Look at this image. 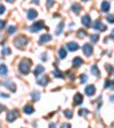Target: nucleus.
Masks as SVG:
<instances>
[{"mask_svg": "<svg viewBox=\"0 0 114 128\" xmlns=\"http://www.w3.org/2000/svg\"><path fill=\"white\" fill-rule=\"evenodd\" d=\"M92 27H94L95 30H97V31H102V32L106 31V26H105V25L103 24L100 20H97V22H95L94 25H92Z\"/></svg>", "mask_w": 114, "mask_h": 128, "instance_id": "nucleus-6", "label": "nucleus"}, {"mask_svg": "<svg viewBox=\"0 0 114 128\" xmlns=\"http://www.w3.org/2000/svg\"><path fill=\"white\" fill-rule=\"evenodd\" d=\"M0 128H1V124H0Z\"/></svg>", "mask_w": 114, "mask_h": 128, "instance_id": "nucleus-48", "label": "nucleus"}, {"mask_svg": "<svg viewBox=\"0 0 114 128\" xmlns=\"http://www.w3.org/2000/svg\"><path fill=\"white\" fill-rule=\"evenodd\" d=\"M27 42H29V39H27L26 36H24V35L17 36L16 39L14 40L15 46H16L17 49H22V50L25 48V46L27 44Z\"/></svg>", "mask_w": 114, "mask_h": 128, "instance_id": "nucleus-2", "label": "nucleus"}, {"mask_svg": "<svg viewBox=\"0 0 114 128\" xmlns=\"http://www.w3.org/2000/svg\"><path fill=\"white\" fill-rule=\"evenodd\" d=\"M32 2L33 4H39V0H32Z\"/></svg>", "mask_w": 114, "mask_h": 128, "instance_id": "nucleus-44", "label": "nucleus"}, {"mask_svg": "<svg viewBox=\"0 0 114 128\" xmlns=\"http://www.w3.org/2000/svg\"><path fill=\"white\" fill-rule=\"evenodd\" d=\"M111 100H112V102H114V96H113V95L111 96Z\"/></svg>", "mask_w": 114, "mask_h": 128, "instance_id": "nucleus-47", "label": "nucleus"}, {"mask_svg": "<svg viewBox=\"0 0 114 128\" xmlns=\"http://www.w3.org/2000/svg\"><path fill=\"white\" fill-rule=\"evenodd\" d=\"M4 109H5V106H1V104H0V112H1V111H4Z\"/></svg>", "mask_w": 114, "mask_h": 128, "instance_id": "nucleus-43", "label": "nucleus"}, {"mask_svg": "<svg viewBox=\"0 0 114 128\" xmlns=\"http://www.w3.org/2000/svg\"><path fill=\"white\" fill-rule=\"evenodd\" d=\"M53 75L55 76V77H57V78H64V77H65V74H64V72H62L61 70H58L57 68H56V69L54 70Z\"/></svg>", "mask_w": 114, "mask_h": 128, "instance_id": "nucleus-21", "label": "nucleus"}, {"mask_svg": "<svg viewBox=\"0 0 114 128\" xmlns=\"http://www.w3.org/2000/svg\"><path fill=\"white\" fill-rule=\"evenodd\" d=\"M6 1H7V2H14L15 0H6Z\"/></svg>", "mask_w": 114, "mask_h": 128, "instance_id": "nucleus-46", "label": "nucleus"}, {"mask_svg": "<svg viewBox=\"0 0 114 128\" xmlns=\"http://www.w3.org/2000/svg\"><path fill=\"white\" fill-rule=\"evenodd\" d=\"M31 66H32V61L30 59H23L20 62L18 69H20V72L23 75H27L30 72V69H31Z\"/></svg>", "mask_w": 114, "mask_h": 128, "instance_id": "nucleus-1", "label": "nucleus"}, {"mask_svg": "<svg viewBox=\"0 0 114 128\" xmlns=\"http://www.w3.org/2000/svg\"><path fill=\"white\" fill-rule=\"evenodd\" d=\"M31 96H32V100H33L34 102H36V101H39L40 100V93L39 92H32Z\"/></svg>", "mask_w": 114, "mask_h": 128, "instance_id": "nucleus-24", "label": "nucleus"}, {"mask_svg": "<svg viewBox=\"0 0 114 128\" xmlns=\"http://www.w3.org/2000/svg\"><path fill=\"white\" fill-rule=\"evenodd\" d=\"M64 116H65L67 119L72 118V117H73V111H72V110H70V109H67V110H64Z\"/></svg>", "mask_w": 114, "mask_h": 128, "instance_id": "nucleus-28", "label": "nucleus"}, {"mask_svg": "<svg viewBox=\"0 0 114 128\" xmlns=\"http://www.w3.org/2000/svg\"><path fill=\"white\" fill-rule=\"evenodd\" d=\"M36 83H38L39 85H41V86H46V85L49 83V77H47V76H44V77L39 78Z\"/></svg>", "mask_w": 114, "mask_h": 128, "instance_id": "nucleus-16", "label": "nucleus"}, {"mask_svg": "<svg viewBox=\"0 0 114 128\" xmlns=\"http://www.w3.org/2000/svg\"><path fill=\"white\" fill-rule=\"evenodd\" d=\"M50 40H51V36L49 35V34H44V35L40 36L39 44H45V43H47V42H49Z\"/></svg>", "mask_w": 114, "mask_h": 128, "instance_id": "nucleus-11", "label": "nucleus"}, {"mask_svg": "<svg viewBox=\"0 0 114 128\" xmlns=\"http://www.w3.org/2000/svg\"><path fill=\"white\" fill-rule=\"evenodd\" d=\"M36 16H38L36 10H34V9H29L27 10V20H33Z\"/></svg>", "mask_w": 114, "mask_h": 128, "instance_id": "nucleus-12", "label": "nucleus"}, {"mask_svg": "<svg viewBox=\"0 0 114 128\" xmlns=\"http://www.w3.org/2000/svg\"><path fill=\"white\" fill-rule=\"evenodd\" d=\"M85 92L88 96H91V95H94L95 92H96V87H95V85H88V86L86 87Z\"/></svg>", "mask_w": 114, "mask_h": 128, "instance_id": "nucleus-9", "label": "nucleus"}, {"mask_svg": "<svg viewBox=\"0 0 114 128\" xmlns=\"http://www.w3.org/2000/svg\"><path fill=\"white\" fill-rule=\"evenodd\" d=\"M98 38H99V36H98L97 34H94V35L90 36V40H91L92 42H97L98 41Z\"/></svg>", "mask_w": 114, "mask_h": 128, "instance_id": "nucleus-32", "label": "nucleus"}, {"mask_svg": "<svg viewBox=\"0 0 114 128\" xmlns=\"http://www.w3.org/2000/svg\"><path fill=\"white\" fill-rule=\"evenodd\" d=\"M71 8H72V12H74L75 14H79V12L82 10V7H81L79 4H73Z\"/></svg>", "mask_w": 114, "mask_h": 128, "instance_id": "nucleus-22", "label": "nucleus"}, {"mask_svg": "<svg viewBox=\"0 0 114 128\" xmlns=\"http://www.w3.org/2000/svg\"><path fill=\"white\" fill-rule=\"evenodd\" d=\"M47 59H48V57H47V53H42V54H41V60L46 61Z\"/></svg>", "mask_w": 114, "mask_h": 128, "instance_id": "nucleus-39", "label": "nucleus"}, {"mask_svg": "<svg viewBox=\"0 0 114 128\" xmlns=\"http://www.w3.org/2000/svg\"><path fill=\"white\" fill-rule=\"evenodd\" d=\"M3 56H5V57H7V56H9L10 53H12V50H10L9 48H7V46H4L3 48Z\"/></svg>", "mask_w": 114, "mask_h": 128, "instance_id": "nucleus-26", "label": "nucleus"}, {"mask_svg": "<svg viewBox=\"0 0 114 128\" xmlns=\"http://www.w3.org/2000/svg\"><path fill=\"white\" fill-rule=\"evenodd\" d=\"M89 114V111H88L87 109H80V111H79V114H80V116H87V114Z\"/></svg>", "mask_w": 114, "mask_h": 128, "instance_id": "nucleus-29", "label": "nucleus"}, {"mask_svg": "<svg viewBox=\"0 0 114 128\" xmlns=\"http://www.w3.org/2000/svg\"><path fill=\"white\" fill-rule=\"evenodd\" d=\"M82 50H83V53H85L86 56H91V53H92V46H91V44H89V43H87V44H85V46H82Z\"/></svg>", "mask_w": 114, "mask_h": 128, "instance_id": "nucleus-7", "label": "nucleus"}, {"mask_svg": "<svg viewBox=\"0 0 114 128\" xmlns=\"http://www.w3.org/2000/svg\"><path fill=\"white\" fill-rule=\"evenodd\" d=\"M105 67H106V70L108 72H113V67H112V66H108V65H106L105 66Z\"/></svg>", "mask_w": 114, "mask_h": 128, "instance_id": "nucleus-38", "label": "nucleus"}, {"mask_svg": "<svg viewBox=\"0 0 114 128\" xmlns=\"http://www.w3.org/2000/svg\"><path fill=\"white\" fill-rule=\"evenodd\" d=\"M0 96H3V98H7L8 95H6V94H0Z\"/></svg>", "mask_w": 114, "mask_h": 128, "instance_id": "nucleus-45", "label": "nucleus"}, {"mask_svg": "<svg viewBox=\"0 0 114 128\" xmlns=\"http://www.w3.org/2000/svg\"><path fill=\"white\" fill-rule=\"evenodd\" d=\"M42 28H45V23H44V20H39V22L34 23V24L30 27V31L35 33V32H39L40 30H42Z\"/></svg>", "mask_w": 114, "mask_h": 128, "instance_id": "nucleus-3", "label": "nucleus"}, {"mask_svg": "<svg viewBox=\"0 0 114 128\" xmlns=\"http://www.w3.org/2000/svg\"><path fill=\"white\" fill-rule=\"evenodd\" d=\"M54 2H55L54 0H47V7H48V8H50L51 6L54 5Z\"/></svg>", "mask_w": 114, "mask_h": 128, "instance_id": "nucleus-35", "label": "nucleus"}, {"mask_svg": "<svg viewBox=\"0 0 114 128\" xmlns=\"http://www.w3.org/2000/svg\"><path fill=\"white\" fill-rule=\"evenodd\" d=\"M106 20L108 23H114V15H108L106 17Z\"/></svg>", "mask_w": 114, "mask_h": 128, "instance_id": "nucleus-33", "label": "nucleus"}, {"mask_svg": "<svg viewBox=\"0 0 114 128\" xmlns=\"http://www.w3.org/2000/svg\"><path fill=\"white\" fill-rule=\"evenodd\" d=\"M16 27L15 26H9L8 27V34H13V33H15V32H16Z\"/></svg>", "mask_w": 114, "mask_h": 128, "instance_id": "nucleus-30", "label": "nucleus"}, {"mask_svg": "<svg viewBox=\"0 0 114 128\" xmlns=\"http://www.w3.org/2000/svg\"><path fill=\"white\" fill-rule=\"evenodd\" d=\"M66 46H67V49L70 51H77L79 49L78 43H75V42H68V43L66 44Z\"/></svg>", "mask_w": 114, "mask_h": 128, "instance_id": "nucleus-15", "label": "nucleus"}, {"mask_svg": "<svg viewBox=\"0 0 114 128\" xmlns=\"http://www.w3.org/2000/svg\"><path fill=\"white\" fill-rule=\"evenodd\" d=\"M66 50L64 48H61L59 49V51H58V56H59V59H64V58H66Z\"/></svg>", "mask_w": 114, "mask_h": 128, "instance_id": "nucleus-23", "label": "nucleus"}, {"mask_svg": "<svg viewBox=\"0 0 114 128\" xmlns=\"http://www.w3.org/2000/svg\"><path fill=\"white\" fill-rule=\"evenodd\" d=\"M49 128H56V124L55 122H50L49 124Z\"/></svg>", "mask_w": 114, "mask_h": 128, "instance_id": "nucleus-41", "label": "nucleus"}, {"mask_svg": "<svg viewBox=\"0 0 114 128\" xmlns=\"http://www.w3.org/2000/svg\"><path fill=\"white\" fill-rule=\"evenodd\" d=\"M105 88H114V82L113 80H107L106 82H105Z\"/></svg>", "mask_w": 114, "mask_h": 128, "instance_id": "nucleus-27", "label": "nucleus"}, {"mask_svg": "<svg viewBox=\"0 0 114 128\" xmlns=\"http://www.w3.org/2000/svg\"><path fill=\"white\" fill-rule=\"evenodd\" d=\"M81 23H82L86 27H89L90 25H91V18H90L89 15H85V16L82 17V20H81Z\"/></svg>", "mask_w": 114, "mask_h": 128, "instance_id": "nucleus-10", "label": "nucleus"}, {"mask_svg": "<svg viewBox=\"0 0 114 128\" xmlns=\"http://www.w3.org/2000/svg\"><path fill=\"white\" fill-rule=\"evenodd\" d=\"M82 64H83V60H82L81 58H79V57L74 58V59H73V61H72V65H73V67H74V68L80 67Z\"/></svg>", "mask_w": 114, "mask_h": 128, "instance_id": "nucleus-13", "label": "nucleus"}, {"mask_svg": "<svg viewBox=\"0 0 114 128\" xmlns=\"http://www.w3.org/2000/svg\"><path fill=\"white\" fill-rule=\"evenodd\" d=\"M18 116H20V114H18L17 110H10V111L7 114V121L13 122L15 119H17V117Z\"/></svg>", "mask_w": 114, "mask_h": 128, "instance_id": "nucleus-4", "label": "nucleus"}, {"mask_svg": "<svg viewBox=\"0 0 114 128\" xmlns=\"http://www.w3.org/2000/svg\"><path fill=\"white\" fill-rule=\"evenodd\" d=\"M0 85H3V86H5L6 88L10 90L12 92H15V91H16V85H15L13 82H9V80H5V82H0Z\"/></svg>", "mask_w": 114, "mask_h": 128, "instance_id": "nucleus-5", "label": "nucleus"}, {"mask_svg": "<svg viewBox=\"0 0 114 128\" xmlns=\"http://www.w3.org/2000/svg\"><path fill=\"white\" fill-rule=\"evenodd\" d=\"M80 80H81V83H86V80H87V75H86V74H83V75H81Z\"/></svg>", "mask_w": 114, "mask_h": 128, "instance_id": "nucleus-34", "label": "nucleus"}, {"mask_svg": "<svg viewBox=\"0 0 114 128\" xmlns=\"http://www.w3.org/2000/svg\"><path fill=\"white\" fill-rule=\"evenodd\" d=\"M5 42V39H4V36H0V43H4Z\"/></svg>", "mask_w": 114, "mask_h": 128, "instance_id": "nucleus-42", "label": "nucleus"}, {"mask_svg": "<svg viewBox=\"0 0 114 128\" xmlns=\"http://www.w3.org/2000/svg\"><path fill=\"white\" fill-rule=\"evenodd\" d=\"M100 8H102V12H107L109 10V8H111V5H109L108 1H103V2H102V6H100Z\"/></svg>", "mask_w": 114, "mask_h": 128, "instance_id": "nucleus-18", "label": "nucleus"}, {"mask_svg": "<svg viewBox=\"0 0 114 128\" xmlns=\"http://www.w3.org/2000/svg\"><path fill=\"white\" fill-rule=\"evenodd\" d=\"M86 34L87 33H86V31H83V30H80V31L78 32V36L80 38V39H82L83 36H86Z\"/></svg>", "mask_w": 114, "mask_h": 128, "instance_id": "nucleus-31", "label": "nucleus"}, {"mask_svg": "<svg viewBox=\"0 0 114 128\" xmlns=\"http://www.w3.org/2000/svg\"><path fill=\"white\" fill-rule=\"evenodd\" d=\"M5 25H6V22L4 20H0V31L5 27Z\"/></svg>", "mask_w": 114, "mask_h": 128, "instance_id": "nucleus-36", "label": "nucleus"}, {"mask_svg": "<svg viewBox=\"0 0 114 128\" xmlns=\"http://www.w3.org/2000/svg\"><path fill=\"white\" fill-rule=\"evenodd\" d=\"M23 111H24V114H31L34 112V108L32 106H30V104H27V106H24Z\"/></svg>", "mask_w": 114, "mask_h": 128, "instance_id": "nucleus-20", "label": "nucleus"}, {"mask_svg": "<svg viewBox=\"0 0 114 128\" xmlns=\"http://www.w3.org/2000/svg\"><path fill=\"white\" fill-rule=\"evenodd\" d=\"M8 74V68L6 65H4V64H1L0 65V75L1 76H7Z\"/></svg>", "mask_w": 114, "mask_h": 128, "instance_id": "nucleus-19", "label": "nucleus"}, {"mask_svg": "<svg viewBox=\"0 0 114 128\" xmlns=\"http://www.w3.org/2000/svg\"><path fill=\"white\" fill-rule=\"evenodd\" d=\"M62 128H71V125L70 124H63V125H62Z\"/></svg>", "mask_w": 114, "mask_h": 128, "instance_id": "nucleus-40", "label": "nucleus"}, {"mask_svg": "<svg viewBox=\"0 0 114 128\" xmlns=\"http://www.w3.org/2000/svg\"><path fill=\"white\" fill-rule=\"evenodd\" d=\"M82 102H83V95L80 94V93H77L74 95V98H73V103L75 106H78V104H81Z\"/></svg>", "mask_w": 114, "mask_h": 128, "instance_id": "nucleus-8", "label": "nucleus"}, {"mask_svg": "<svg viewBox=\"0 0 114 128\" xmlns=\"http://www.w3.org/2000/svg\"><path fill=\"white\" fill-rule=\"evenodd\" d=\"M63 27H64V23L61 22L58 24V26H57V30H56V32H55L56 35H59V34L62 33V31H63Z\"/></svg>", "mask_w": 114, "mask_h": 128, "instance_id": "nucleus-25", "label": "nucleus"}, {"mask_svg": "<svg viewBox=\"0 0 114 128\" xmlns=\"http://www.w3.org/2000/svg\"><path fill=\"white\" fill-rule=\"evenodd\" d=\"M90 72H91V74H94L96 77H99L100 76V72H99V69H98L97 65H92L91 67H90Z\"/></svg>", "mask_w": 114, "mask_h": 128, "instance_id": "nucleus-14", "label": "nucleus"}, {"mask_svg": "<svg viewBox=\"0 0 114 128\" xmlns=\"http://www.w3.org/2000/svg\"><path fill=\"white\" fill-rule=\"evenodd\" d=\"M5 10H6L5 6H4V5H0V15H3L4 12H5Z\"/></svg>", "mask_w": 114, "mask_h": 128, "instance_id": "nucleus-37", "label": "nucleus"}, {"mask_svg": "<svg viewBox=\"0 0 114 128\" xmlns=\"http://www.w3.org/2000/svg\"><path fill=\"white\" fill-rule=\"evenodd\" d=\"M44 72H45V68L42 67V66H40V65L36 66V68L34 69V76H35V77H39Z\"/></svg>", "mask_w": 114, "mask_h": 128, "instance_id": "nucleus-17", "label": "nucleus"}]
</instances>
